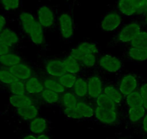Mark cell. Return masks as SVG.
<instances>
[{
  "instance_id": "obj_31",
  "label": "cell",
  "mask_w": 147,
  "mask_h": 139,
  "mask_svg": "<svg viewBox=\"0 0 147 139\" xmlns=\"http://www.w3.org/2000/svg\"><path fill=\"white\" fill-rule=\"evenodd\" d=\"M44 87L46 89L56 92V93H63L65 91V88L61 84L59 80H56L53 78H48L43 82Z\"/></svg>"
},
{
  "instance_id": "obj_22",
  "label": "cell",
  "mask_w": 147,
  "mask_h": 139,
  "mask_svg": "<svg viewBox=\"0 0 147 139\" xmlns=\"http://www.w3.org/2000/svg\"><path fill=\"white\" fill-rule=\"evenodd\" d=\"M120 12L126 16H133L136 14V9L132 0H118Z\"/></svg>"
},
{
  "instance_id": "obj_37",
  "label": "cell",
  "mask_w": 147,
  "mask_h": 139,
  "mask_svg": "<svg viewBox=\"0 0 147 139\" xmlns=\"http://www.w3.org/2000/svg\"><path fill=\"white\" fill-rule=\"evenodd\" d=\"M2 7L6 10H15L20 6V0H1Z\"/></svg>"
},
{
  "instance_id": "obj_23",
  "label": "cell",
  "mask_w": 147,
  "mask_h": 139,
  "mask_svg": "<svg viewBox=\"0 0 147 139\" xmlns=\"http://www.w3.org/2000/svg\"><path fill=\"white\" fill-rule=\"evenodd\" d=\"M128 55L133 60L144 62L147 60V49L131 46L128 51Z\"/></svg>"
},
{
  "instance_id": "obj_4",
  "label": "cell",
  "mask_w": 147,
  "mask_h": 139,
  "mask_svg": "<svg viewBox=\"0 0 147 139\" xmlns=\"http://www.w3.org/2000/svg\"><path fill=\"white\" fill-rule=\"evenodd\" d=\"M59 27L61 36L64 39H69L73 36L74 23L69 14H62L59 18Z\"/></svg>"
},
{
  "instance_id": "obj_46",
  "label": "cell",
  "mask_w": 147,
  "mask_h": 139,
  "mask_svg": "<svg viewBox=\"0 0 147 139\" xmlns=\"http://www.w3.org/2000/svg\"><path fill=\"white\" fill-rule=\"evenodd\" d=\"M145 22L147 24V12L145 14Z\"/></svg>"
},
{
  "instance_id": "obj_39",
  "label": "cell",
  "mask_w": 147,
  "mask_h": 139,
  "mask_svg": "<svg viewBox=\"0 0 147 139\" xmlns=\"http://www.w3.org/2000/svg\"><path fill=\"white\" fill-rule=\"evenodd\" d=\"M96 55L94 54H87L83 57L82 59L81 62L83 64V65L87 67H93L96 63Z\"/></svg>"
},
{
  "instance_id": "obj_40",
  "label": "cell",
  "mask_w": 147,
  "mask_h": 139,
  "mask_svg": "<svg viewBox=\"0 0 147 139\" xmlns=\"http://www.w3.org/2000/svg\"><path fill=\"white\" fill-rule=\"evenodd\" d=\"M139 92L142 99V106L147 111V83H144L141 85Z\"/></svg>"
},
{
  "instance_id": "obj_10",
  "label": "cell",
  "mask_w": 147,
  "mask_h": 139,
  "mask_svg": "<svg viewBox=\"0 0 147 139\" xmlns=\"http://www.w3.org/2000/svg\"><path fill=\"white\" fill-rule=\"evenodd\" d=\"M9 70L18 80H28L32 77V72L31 68L22 62L11 67Z\"/></svg>"
},
{
  "instance_id": "obj_1",
  "label": "cell",
  "mask_w": 147,
  "mask_h": 139,
  "mask_svg": "<svg viewBox=\"0 0 147 139\" xmlns=\"http://www.w3.org/2000/svg\"><path fill=\"white\" fill-rule=\"evenodd\" d=\"M99 49L96 44L90 42H83L71 50L70 56L81 62L82 59L86 55L90 53L97 55Z\"/></svg>"
},
{
  "instance_id": "obj_3",
  "label": "cell",
  "mask_w": 147,
  "mask_h": 139,
  "mask_svg": "<svg viewBox=\"0 0 147 139\" xmlns=\"http://www.w3.org/2000/svg\"><path fill=\"white\" fill-rule=\"evenodd\" d=\"M94 115L99 122L106 125L115 124L118 118L116 110L103 109L97 106L94 110Z\"/></svg>"
},
{
  "instance_id": "obj_12",
  "label": "cell",
  "mask_w": 147,
  "mask_h": 139,
  "mask_svg": "<svg viewBox=\"0 0 147 139\" xmlns=\"http://www.w3.org/2000/svg\"><path fill=\"white\" fill-rule=\"evenodd\" d=\"M25 86H26V91L30 94H38L41 93L45 89L44 83L42 82L38 78L30 77L28 79L25 83Z\"/></svg>"
},
{
  "instance_id": "obj_18",
  "label": "cell",
  "mask_w": 147,
  "mask_h": 139,
  "mask_svg": "<svg viewBox=\"0 0 147 139\" xmlns=\"http://www.w3.org/2000/svg\"><path fill=\"white\" fill-rule=\"evenodd\" d=\"M20 20L22 28L24 32L27 34H30L31 32L34 24L36 22L35 18L32 14L28 12H23L20 15Z\"/></svg>"
},
{
  "instance_id": "obj_9",
  "label": "cell",
  "mask_w": 147,
  "mask_h": 139,
  "mask_svg": "<svg viewBox=\"0 0 147 139\" xmlns=\"http://www.w3.org/2000/svg\"><path fill=\"white\" fill-rule=\"evenodd\" d=\"M46 69L48 74L54 78H59L66 73L63 61L60 59H51L46 63Z\"/></svg>"
},
{
  "instance_id": "obj_29",
  "label": "cell",
  "mask_w": 147,
  "mask_h": 139,
  "mask_svg": "<svg viewBox=\"0 0 147 139\" xmlns=\"http://www.w3.org/2000/svg\"><path fill=\"white\" fill-rule=\"evenodd\" d=\"M126 102L129 108L142 106V99L139 91H134L127 95Z\"/></svg>"
},
{
  "instance_id": "obj_7",
  "label": "cell",
  "mask_w": 147,
  "mask_h": 139,
  "mask_svg": "<svg viewBox=\"0 0 147 139\" xmlns=\"http://www.w3.org/2000/svg\"><path fill=\"white\" fill-rule=\"evenodd\" d=\"M121 23V18L117 12H111L104 17L101 22V28L103 31H112L118 28Z\"/></svg>"
},
{
  "instance_id": "obj_15",
  "label": "cell",
  "mask_w": 147,
  "mask_h": 139,
  "mask_svg": "<svg viewBox=\"0 0 147 139\" xmlns=\"http://www.w3.org/2000/svg\"><path fill=\"white\" fill-rule=\"evenodd\" d=\"M9 103L12 107L19 109L32 104H33V101L26 94H12L9 97Z\"/></svg>"
},
{
  "instance_id": "obj_26",
  "label": "cell",
  "mask_w": 147,
  "mask_h": 139,
  "mask_svg": "<svg viewBox=\"0 0 147 139\" xmlns=\"http://www.w3.org/2000/svg\"><path fill=\"white\" fill-rule=\"evenodd\" d=\"M74 93L77 97H84L87 94V82L82 78L77 79L73 86Z\"/></svg>"
},
{
  "instance_id": "obj_25",
  "label": "cell",
  "mask_w": 147,
  "mask_h": 139,
  "mask_svg": "<svg viewBox=\"0 0 147 139\" xmlns=\"http://www.w3.org/2000/svg\"><path fill=\"white\" fill-rule=\"evenodd\" d=\"M103 93L108 96L111 100L113 101L117 105L120 104L122 102L123 95L121 93L120 90L117 89L116 88L113 87V86H106L103 90Z\"/></svg>"
},
{
  "instance_id": "obj_32",
  "label": "cell",
  "mask_w": 147,
  "mask_h": 139,
  "mask_svg": "<svg viewBox=\"0 0 147 139\" xmlns=\"http://www.w3.org/2000/svg\"><path fill=\"white\" fill-rule=\"evenodd\" d=\"M61 99L64 107H67V108L76 107L78 103L77 96L74 93H71V92H66L63 93Z\"/></svg>"
},
{
  "instance_id": "obj_2",
  "label": "cell",
  "mask_w": 147,
  "mask_h": 139,
  "mask_svg": "<svg viewBox=\"0 0 147 139\" xmlns=\"http://www.w3.org/2000/svg\"><path fill=\"white\" fill-rule=\"evenodd\" d=\"M141 31V27L138 22H132L123 27L118 33V40L123 43L131 42L137 34Z\"/></svg>"
},
{
  "instance_id": "obj_35",
  "label": "cell",
  "mask_w": 147,
  "mask_h": 139,
  "mask_svg": "<svg viewBox=\"0 0 147 139\" xmlns=\"http://www.w3.org/2000/svg\"><path fill=\"white\" fill-rule=\"evenodd\" d=\"M18 80L9 69L0 70V81L5 84L10 85Z\"/></svg>"
},
{
  "instance_id": "obj_38",
  "label": "cell",
  "mask_w": 147,
  "mask_h": 139,
  "mask_svg": "<svg viewBox=\"0 0 147 139\" xmlns=\"http://www.w3.org/2000/svg\"><path fill=\"white\" fill-rule=\"evenodd\" d=\"M63 114L65 116L70 119H74V120H79V119H82V118L81 115H80V112L78 110H77L76 107L74 108H67V107H64L63 110Z\"/></svg>"
},
{
  "instance_id": "obj_34",
  "label": "cell",
  "mask_w": 147,
  "mask_h": 139,
  "mask_svg": "<svg viewBox=\"0 0 147 139\" xmlns=\"http://www.w3.org/2000/svg\"><path fill=\"white\" fill-rule=\"evenodd\" d=\"M9 89L12 94H25L26 93L25 83L21 80H17L14 83H11Z\"/></svg>"
},
{
  "instance_id": "obj_24",
  "label": "cell",
  "mask_w": 147,
  "mask_h": 139,
  "mask_svg": "<svg viewBox=\"0 0 147 139\" xmlns=\"http://www.w3.org/2000/svg\"><path fill=\"white\" fill-rule=\"evenodd\" d=\"M96 104L97 107H101V108L116 110V104L113 101L111 100L108 96H106L104 93H102L96 98Z\"/></svg>"
},
{
  "instance_id": "obj_30",
  "label": "cell",
  "mask_w": 147,
  "mask_h": 139,
  "mask_svg": "<svg viewBox=\"0 0 147 139\" xmlns=\"http://www.w3.org/2000/svg\"><path fill=\"white\" fill-rule=\"evenodd\" d=\"M41 98L45 102L49 104L58 103L61 99L60 95L59 93L46 89L41 92Z\"/></svg>"
},
{
  "instance_id": "obj_41",
  "label": "cell",
  "mask_w": 147,
  "mask_h": 139,
  "mask_svg": "<svg viewBox=\"0 0 147 139\" xmlns=\"http://www.w3.org/2000/svg\"><path fill=\"white\" fill-rule=\"evenodd\" d=\"M11 52V48L6 44L0 41V56L6 55V54L9 53Z\"/></svg>"
},
{
  "instance_id": "obj_5",
  "label": "cell",
  "mask_w": 147,
  "mask_h": 139,
  "mask_svg": "<svg viewBox=\"0 0 147 139\" xmlns=\"http://www.w3.org/2000/svg\"><path fill=\"white\" fill-rule=\"evenodd\" d=\"M38 18L39 23L43 28H51L54 24V14L51 9L46 5H43L38 8Z\"/></svg>"
},
{
  "instance_id": "obj_28",
  "label": "cell",
  "mask_w": 147,
  "mask_h": 139,
  "mask_svg": "<svg viewBox=\"0 0 147 139\" xmlns=\"http://www.w3.org/2000/svg\"><path fill=\"white\" fill-rule=\"evenodd\" d=\"M131 46L147 49V31H141L131 41Z\"/></svg>"
},
{
  "instance_id": "obj_14",
  "label": "cell",
  "mask_w": 147,
  "mask_h": 139,
  "mask_svg": "<svg viewBox=\"0 0 147 139\" xmlns=\"http://www.w3.org/2000/svg\"><path fill=\"white\" fill-rule=\"evenodd\" d=\"M17 112L21 118L25 120H32L38 115V110L34 104L18 109Z\"/></svg>"
},
{
  "instance_id": "obj_27",
  "label": "cell",
  "mask_w": 147,
  "mask_h": 139,
  "mask_svg": "<svg viewBox=\"0 0 147 139\" xmlns=\"http://www.w3.org/2000/svg\"><path fill=\"white\" fill-rule=\"evenodd\" d=\"M76 108L80 112L82 118H90L94 115V110L92 107L84 102H78Z\"/></svg>"
},
{
  "instance_id": "obj_44",
  "label": "cell",
  "mask_w": 147,
  "mask_h": 139,
  "mask_svg": "<svg viewBox=\"0 0 147 139\" xmlns=\"http://www.w3.org/2000/svg\"><path fill=\"white\" fill-rule=\"evenodd\" d=\"M37 138L38 139H51L47 135H45V134H41V135H39L38 136H37Z\"/></svg>"
},
{
  "instance_id": "obj_19",
  "label": "cell",
  "mask_w": 147,
  "mask_h": 139,
  "mask_svg": "<svg viewBox=\"0 0 147 139\" xmlns=\"http://www.w3.org/2000/svg\"><path fill=\"white\" fill-rule=\"evenodd\" d=\"M63 64L66 73L76 74L80 71V62L72 57L71 56L66 57L63 59Z\"/></svg>"
},
{
  "instance_id": "obj_42",
  "label": "cell",
  "mask_w": 147,
  "mask_h": 139,
  "mask_svg": "<svg viewBox=\"0 0 147 139\" xmlns=\"http://www.w3.org/2000/svg\"><path fill=\"white\" fill-rule=\"evenodd\" d=\"M141 127H142V130L146 134H147V112L146 113V114L144 115V118L141 120Z\"/></svg>"
},
{
  "instance_id": "obj_36",
  "label": "cell",
  "mask_w": 147,
  "mask_h": 139,
  "mask_svg": "<svg viewBox=\"0 0 147 139\" xmlns=\"http://www.w3.org/2000/svg\"><path fill=\"white\" fill-rule=\"evenodd\" d=\"M136 9L137 15H145L147 12V0H132Z\"/></svg>"
},
{
  "instance_id": "obj_13",
  "label": "cell",
  "mask_w": 147,
  "mask_h": 139,
  "mask_svg": "<svg viewBox=\"0 0 147 139\" xmlns=\"http://www.w3.org/2000/svg\"><path fill=\"white\" fill-rule=\"evenodd\" d=\"M48 128V123L43 117H37L30 121L29 124V129L34 135H41L45 133Z\"/></svg>"
},
{
  "instance_id": "obj_43",
  "label": "cell",
  "mask_w": 147,
  "mask_h": 139,
  "mask_svg": "<svg viewBox=\"0 0 147 139\" xmlns=\"http://www.w3.org/2000/svg\"><path fill=\"white\" fill-rule=\"evenodd\" d=\"M6 25V19L3 15H0V33L5 30Z\"/></svg>"
},
{
  "instance_id": "obj_45",
  "label": "cell",
  "mask_w": 147,
  "mask_h": 139,
  "mask_svg": "<svg viewBox=\"0 0 147 139\" xmlns=\"http://www.w3.org/2000/svg\"><path fill=\"white\" fill-rule=\"evenodd\" d=\"M23 139H38L36 136H33V135H28V136H25Z\"/></svg>"
},
{
  "instance_id": "obj_11",
  "label": "cell",
  "mask_w": 147,
  "mask_h": 139,
  "mask_svg": "<svg viewBox=\"0 0 147 139\" xmlns=\"http://www.w3.org/2000/svg\"><path fill=\"white\" fill-rule=\"evenodd\" d=\"M102 83L97 76H92L87 80V93L92 98L96 99L102 93Z\"/></svg>"
},
{
  "instance_id": "obj_47",
  "label": "cell",
  "mask_w": 147,
  "mask_h": 139,
  "mask_svg": "<svg viewBox=\"0 0 147 139\" xmlns=\"http://www.w3.org/2000/svg\"><path fill=\"white\" fill-rule=\"evenodd\" d=\"M145 139H147V136H146V138H145Z\"/></svg>"
},
{
  "instance_id": "obj_33",
  "label": "cell",
  "mask_w": 147,
  "mask_h": 139,
  "mask_svg": "<svg viewBox=\"0 0 147 139\" xmlns=\"http://www.w3.org/2000/svg\"><path fill=\"white\" fill-rule=\"evenodd\" d=\"M77 77L75 74H71V73H66L59 78V81L61 84L66 89H71L73 88L74 85L77 80Z\"/></svg>"
},
{
  "instance_id": "obj_6",
  "label": "cell",
  "mask_w": 147,
  "mask_h": 139,
  "mask_svg": "<svg viewBox=\"0 0 147 139\" xmlns=\"http://www.w3.org/2000/svg\"><path fill=\"white\" fill-rule=\"evenodd\" d=\"M100 66L109 73H115L121 68V62L115 57L112 55H104L99 61Z\"/></svg>"
},
{
  "instance_id": "obj_8",
  "label": "cell",
  "mask_w": 147,
  "mask_h": 139,
  "mask_svg": "<svg viewBox=\"0 0 147 139\" xmlns=\"http://www.w3.org/2000/svg\"><path fill=\"white\" fill-rule=\"evenodd\" d=\"M138 87V80L135 76L128 74L124 76L120 83L119 90L122 95L127 96L131 92L136 91Z\"/></svg>"
},
{
  "instance_id": "obj_20",
  "label": "cell",
  "mask_w": 147,
  "mask_h": 139,
  "mask_svg": "<svg viewBox=\"0 0 147 139\" xmlns=\"http://www.w3.org/2000/svg\"><path fill=\"white\" fill-rule=\"evenodd\" d=\"M22 62L20 56L13 53H8L0 56V65L5 67H11Z\"/></svg>"
},
{
  "instance_id": "obj_21",
  "label": "cell",
  "mask_w": 147,
  "mask_h": 139,
  "mask_svg": "<svg viewBox=\"0 0 147 139\" xmlns=\"http://www.w3.org/2000/svg\"><path fill=\"white\" fill-rule=\"evenodd\" d=\"M146 110L143 106L130 107L128 110V119L133 123H137L141 121L146 113Z\"/></svg>"
},
{
  "instance_id": "obj_17",
  "label": "cell",
  "mask_w": 147,
  "mask_h": 139,
  "mask_svg": "<svg viewBox=\"0 0 147 139\" xmlns=\"http://www.w3.org/2000/svg\"><path fill=\"white\" fill-rule=\"evenodd\" d=\"M43 27L40 25L39 22H35L29 34L32 43L36 45H40L44 42V33Z\"/></svg>"
},
{
  "instance_id": "obj_16",
  "label": "cell",
  "mask_w": 147,
  "mask_h": 139,
  "mask_svg": "<svg viewBox=\"0 0 147 139\" xmlns=\"http://www.w3.org/2000/svg\"><path fill=\"white\" fill-rule=\"evenodd\" d=\"M0 41L11 47L19 42V36L12 29L5 28V30L0 33Z\"/></svg>"
}]
</instances>
